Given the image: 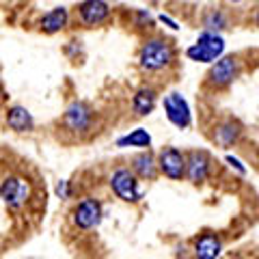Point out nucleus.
<instances>
[{"label":"nucleus","mask_w":259,"mask_h":259,"mask_svg":"<svg viewBox=\"0 0 259 259\" xmlns=\"http://www.w3.org/2000/svg\"><path fill=\"white\" fill-rule=\"evenodd\" d=\"M175 61V48L164 37H151L139 52V65L145 71H162Z\"/></svg>","instance_id":"nucleus-1"},{"label":"nucleus","mask_w":259,"mask_h":259,"mask_svg":"<svg viewBox=\"0 0 259 259\" xmlns=\"http://www.w3.org/2000/svg\"><path fill=\"white\" fill-rule=\"evenodd\" d=\"M223 52H225V39L221 37V32L205 30L197 39V44H192L186 50V56L194 63H214Z\"/></svg>","instance_id":"nucleus-2"},{"label":"nucleus","mask_w":259,"mask_h":259,"mask_svg":"<svg viewBox=\"0 0 259 259\" xmlns=\"http://www.w3.org/2000/svg\"><path fill=\"white\" fill-rule=\"evenodd\" d=\"M110 190L115 192V197L125 201V203H139L143 199V188H141V182L130 168H117L115 173L110 175Z\"/></svg>","instance_id":"nucleus-3"},{"label":"nucleus","mask_w":259,"mask_h":259,"mask_svg":"<svg viewBox=\"0 0 259 259\" xmlns=\"http://www.w3.org/2000/svg\"><path fill=\"white\" fill-rule=\"evenodd\" d=\"M240 76V59L238 56H218L212 63L207 74V84L212 89H227L236 82V78Z\"/></svg>","instance_id":"nucleus-4"},{"label":"nucleus","mask_w":259,"mask_h":259,"mask_svg":"<svg viewBox=\"0 0 259 259\" xmlns=\"http://www.w3.org/2000/svg\"><path fill=\"white\" fill-rule=\"evenodd\" d=\"M93 119H95V112L87 102H71L63 115V127L71 134L82 136L91 132Z\"/></svg>","instance_id":"nucleus-5"},{"label":"nucleus","mask_w":259,"mask_h":259,"mask_svg":"<svg viewBox=\"0 0 259 259\" xmlns=\"http://www.w3.org/2000/svg\"><path fill=\"white\" fill-rule=\"evenodd\" d=\"M0 199L9 209H20L30 199V184L22 175H9L0 184Z\"/></svg>","instance_id":"nucleus-6"},{"label":"nucleus","mask_w":259,"mask_h":259,"mask_svg":"<svg viewBox=\"0 0 259 259\" xmlns=\"http://www.w3.org/2000/svg\"><path fill=\"white\" fill-rule=\"evenodd\" d=\"M102 216H104V209H102L100 201L93 199V197H84L74 207V212H71V221H74V225L78 229L89 231V229H93V227L100 225Z\"/></svg>","instance_id":"nucleus-7"},{"label":"nucleus","mask_w":259,"mask_h":259,"mask_svg":"<svg viewBox=\"0 0 259 259\" xmlns=\"http://www.w3.org/2000/svg\"><path fill=\"white\" fill-rule=\"evenodd\" d=\"M158 171L168 177V180L180 182L186 171V153H182L175 147H164L158 153Z\"/></svg>","instance_id":"nucleus-8"},{"label":"nucleus","mask_w":259,"mask_h":259,"mask_svg":"<svg viewBox=\"0 0 259 259\" xmlns=\"http://www.w3.org/2000/svg\"><path fill=\"white\" fill-rule=\"evenodd\" d=\"M164 112H166V119L180 130L190 127V123H192L190 106L182 97V93H168L164 97Z\"/></svg>","instance_id":"nucleus-9"},{"label":"nucleus","mask_w":259,"mask_h":259,"mask_svg":"<svg viewBox=\"0 0 259 259\" xmlns=\"http://www.w3.org/2000/svg\"><path fill=\"white\" fill-rule=\"evenodd\" d=\"M209 171H212V158L205 151H190L186 156L184 177H188L192 184H203L209 177Z\"/></svg>","instance_id":"nucleus-10"},{"label":"nucleus","mask_w":259,"mask_h":259,"mask_svg":"<svg viewBox=\"0 0 259 259\" xmlns=\"http://www.w3.org/2000/svg\"><path fill=\"white\" fill-rule=\"evenodd\" d=\"M78 13H80V22L84 26L95 28V26H102L104 22H108L110 7L106 5V0H84L78 7Z\"/></svg>","instance_id":"nucleus-11"},{"label":"nucleus","mask_w":259,"mask_h":259,"mask_svg":"<svg viewBox=\"0 0 259 259\" xmlns=\"http://www.w3.org/2000/svg\"><path fill=\"white\" fill-rule=\"evenodd\" d=\"M130 171L139 177V180L153 182L158 177V162L149 151H143L139 156L132 158V162H130Z\"/></svg>","instance_id":"nucleus-12"},{"label":"nucleus","mask_w":259,"mask_h":259,"mask_svg":"<svg viewBox=\"0 0 259 259\" xmlns=\"http://www.w3.org/2000/svg\"><path fill=\"white\" fill-rule=\"evenodd\" d=\"M67 24H69V11L65 9V7H54V9L44 13L41 20H39V26H41V30L48 32V35L61 32Z\"/></svg>","instance_id":"nucleus-13"},{"label":"nucleus","mask_w":259,"mask_h":259,"mask_svg":"<svg viewBox=\"0 0 259 259\" xmlns=\"http://www.w3.org/2000/svg\"><path fill=\"white\" fill-rule=\"evenodd\" d=\"M5 121L7 125H9L13 132H30L32 127H35V119L28 112V108L24 106H11L7 108V115H5Z\"/></svg>","instance_id":"nucleus-14"},{"label":"nucleus","mask_w":259,"mask_h":259,"mask_svg":"<svg viewBox=\"0 0 259 259\" xmlns=\"http://www.w3.org/2000/svg\"><path fill=\"white\" fill-rule=\"evenodd\" d=\"M223 253V242L216 233H203L194 240V255L199 259H216Z\"/></svg>","instance_id":"nucleus-15"},{"label":"nucleus","mask_w":259,"mask_h":259,"mask_svg":"<svg viewBox=\"0 0 259 259\" xmlns=\"http://www.w3.org/2000/svg\"><path fill=\"white\" fill-rule=\"evenodd\" d=\"M156 102H158L156 89L141 87L139 91L134 93V97H132V110L139 117H147V115H151V112H153V108H156Z\"/></svg>","instance_id":"nucleus-16"},{"label":"nucleus","mask_w":259,"mask_h":259,"mask_svg":"<svg viewBox=\"0 0 259 259\" xmlns=\"http://www.w3.org/2000/svg\"><path fill=\"white\" fill-rule=\"evenodd\" d=\"M240 134H242V130L238 123L225 121V123H221L214 130V141L221 145V147H233V145L240 141Z\"/></svg>","instance_id":"nucleus-17"},{"label":"nucleus","mask_w":259,"mask_h":259,"mask_svg":"<svg viewBox=\"0 0 259 259\" xmlns=\"http://www.w3.org/2000/svg\"><path fill=\"white\" fill-rule=\"evenodd\" d=\"M151 145V136H149V132L147 130H143V127H136V130H132L130 134H125V136H121V139L117 141V147H141V149H145V147H149Z\"/></svg>","instance_id":"nucleus-18"},{"label":"nucleus","mask_w":259,"mask_h":259,"mask_svg":"<svg viewBox=\"0 0 259 259\" xmlns=\"http://www.w3.org/2000/svg\"><path fill=\"white\" fill-rule=\"evenodd\" d=\"M203 26H205V30H209V32H221V30H225L227 28V18H225V13L223 11H209L207 15H205V20H203Z\"/></svg>","instance_id":"nucleus-19"},{"label":"nucleus","mask_w":259,"mask_h":259,"mask_svg":"<svg viewBox=\"0 0 259 259\" xmlns=\"http://www.w3.org/2000/svg\"><path fill=\"white\" fill-rule=\"evenodd\" d=\"M54 192H56V197L59 199H69L71 197V182L69 180H61L59 184H56Z\"/></svg>","instance_id":"nucleus-20"},{"label":"nucleus","mask_w":259,"mask_h":259,"mask_svg":"<svg viewBox=\"0 0 259 259\" xmlns=\"http://www.w3.org/2000/svg\"><path fill=\"white\" fill-rule=\"evenodd\" d=\"M225 162H227V164H229L231 168H236L238 173H242V175H246V171H248V168H246L244 164H242V162H240L238 158H233V156H227V158H225Z\"/></svg>","instance_id":"nucleus-21"},{"label":"nucleus","mask_w":259,"mask_h":259,"mask_svg":"<svg viewBox=\"0 0 259 259\" xmlns=\"http://www.w3.org/2000/svg\"><path fill=\"white\" fill-rule=\"evenodd\" d=\"M160 22H162V24H166V26H168V28H173V30L180 28V24H177L175 20H171L168 15H160Z\"/></svg>","instance_id":"nucleus-22"},{"label":"nucleus","mask_w":259,"mask_h":259,"mask_svg":"<svg viewBox=\"0 0 259 259\" xmlns=\"http://www.w3.org/2000/svg\"><path fill=\"white\" fill-rule=\"evenodd\" d=\"M139 15V20H141V24H151V15L149 13H145V11H139L136 13Z\"/></svg>","instance_id":"nucleus-23"},{"label":"nucleus","mask_w":259,"mask_h":259,"mask_svg":"<svg viewBox=\"0 0 259 259\" xmlns=\"http://www.w3.org/2000/svg\"><path fill=\"white\" fill-rule=\"evenodd\" d=\"M0 100H3V87H0Z\"/></svg>","instance_id":"nucleus-24"},{"label":"nucleus","mask_w":259,"mask_h":259,"mask_svg":"<svg viewBox=\"0 0 259 259\" xmlns=\"http://www.w3.org/2000/svg\"><path fill=\"white\" fill-rule=\"evenodd\" d=\"M229 3H242V0H229Z\"/></svg>","instance_id":"nucleus-25"}]
</instances>
